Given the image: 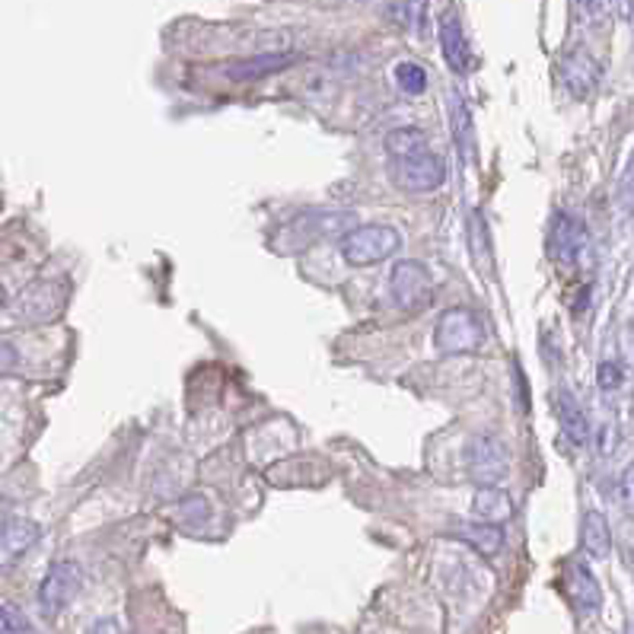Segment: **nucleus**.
Listing matches in <instances>:
<instances>
[{"label": "nucleus", "mask_w": 634, "mask_h": 634, "mask_svg": "<svg viewBox=\"0 0 634 634\" xmlns=\"http://www.w3.org/2000/svg\"><path fill=\"white\" fill-rule=\"evenodd\" d=\"M555 415H559L561 437L571 443V447H586L590 443V421H586L584 408L577 402V396L567 389V386H559L555 392Z\"/></svg>", "instance_id": "nucleus-13"}, {"label": "nucleus", "mask_w": 634, "mask_h": 634, "mask_svg": "<svg viewBox=\"0 0 634 634\" xmlns=\"http://www.w3.org/2000/svg\"><path fill=\"white\" fill-rule=\"evenodd\" d=\"M586 249H590V233H586L584 221L567 214V211H559L549 224V255L552 262L561 265V268H577L586 258Z\"/></svg>", "instance_id": "nucleus-6"}, {"label": "nucleus", "mask_w": 634, "mask_h": 634, "mask_svg": "<svg viewBox=\"0 0 634 634\" xmlns=\"http://www.w3.org/2000/svg\"><path fill=\"white\" fill-rule=\"evenodd\" d=\"M472 513L479 517V523L504 526L510 517H513V498H510L501 484L479 488V491H476V498H472Z\"/></svg>", "instance_id": "nucleus-16"}, {"label": "nucleus", "mask_w": 634, "mask_h": 634, "mask_svg": "<svg viewBox=\"0 0 634 634\" xmlns=\"http://www.w3.org/2000/svg\"><path fill=\"white\" fill-rule=\"evenodd\" d=\"M459 542H466L469 549H476L482 559H494L501 555L504 549V526H494V523H466V526H457L453 530Z\"/></svg>", "instance_id": "nucleus-18"}, {"label": "nucleus", "mask_w": 634, "mask_h": 634, "mask_svg": "<svg viewBox=\"0 0 634 634\" xmlns=\"http://www.w3.org/2000/svg\"><path fill=\"white\" fill-rule=\"evenodd\" d=\"M581 549L593 561H606L612 555V530L610 520L600 510H586L581 523Z\"/></svg>", "instance_id": "nucleus-17"}, {"label": "nucleus", "mask_w": 634, "mask_h": 634, "mask_svg": "<svg viewBox=\"0 0 634 634\" xmlns=\"http://www.w3.org/2000/svg\"><path fill=\"white\" fill-rule=\"evenodd\" d=\"M39 523H32V520H7L3 526H0V564H13V561H20L39 542Z\"/></svg>", "instance_id": "nucleus-15"}, {"label": "nucleus", "mask_w": 634, "mask_h": 634, "mask_svg": "<svg viewBox=\"0 0 634 634\" xmlns=\"http://www.w3.org/2000/svg\"><path fill=\"white\" fill-rule=\"evenodd\" d=\"M450 119H453V137H457V151L462 163H476V127H472V112L462 96L450 100Z\"/></svg>", "instance_id": "nucleus-19"}, {"label": "nucleus", "mask_w": 634, "mask_h": 634, "mask_svg": "<svg viewBox=\"0 0 634 634\" xmlns=\"http://www.w3.org/2000/svg\"><path fill=\"white\" fill-rule=\"evenodd\" d=\"M466 472L479 488L504 482L510 476V453L504 440L494 433H476L466 447Z\"/></svg>", "instance_id": "nucleus-5"}, {"label": "nucleus", "mask_w": 634, "mask_h": 634, "mask_svg": "<svg viewBox=\"0 0 634 634\" xmlns=\"http://www.w3.org/2000/svg\"><path fill=\"white\" fill-rule=\"evenodd\" d=\"M392 80L406 96H421L428 90V71L418 61H399L392 71Z\"/></svg>", "instance_id": "nucleus-21"}, {"label": "nucleus", "mask_w": 634, "mask_h": 634, "mask_svg": "<svg viewBox=\"0 0 634 634\" xmlns=\"http://www.w3.org/2000/svg\"><path fill=\"white\" fill-rule=\"evenodd\" d=\"M402 10H406L408 29H415L418 35H428V0H406Z\"/></svg>", "instance_id": "nucleus-26"}, {"label": "nucleus", "mask_w": 634, "mask_h": 634, "mask_svg": "<svg viewBox=\"0 0 634 634\" xmlns=\"http://www.w3.org/2000/svg\"><path fill=\"white\" fill-rule=\"evenodd\" d=\"M615 501H618V508L625 510L628 517H634V462L625 469V472H622V479H618Z\"/></svg>", "instance_id": "nucleus-27"}, {"label": "nucleus", "mask_w": 634, "mask_h": 634, "mask_svg": "<svg viewBox=\"0 0 634 634\" xmlns=\"http://www.w3.org/2000/svg\"><path fill=\"white\" fill-rule=\"evenodd\" d=\"M392 178L408 195H431L447 182V163L437 153H418L392 163Z\"/></svg>", "instance_id": "nucleus-7"}, {"label": "nucleus", "mask_w": 634, "mask_h": 634, "mask_svg": "<svg viewBox=\"0 0 634 634\" xmlns=\"http://www.w3.org/2000/svg\"><path fill=\"white\" fill-rule=\"evenodd\" d=\"M433 345L440 355H472L484 345V326L479 313L466 309V306H453L437 319L433 329Z\"/></svg>", "instance_id": "nucleus-3"}, {"label": "nucleus", "mask_w": 634, "mask_h": 634, "mask_svg": "<svg viewBox=\"0 0 634 634\" xmlns=\"http://www.w3.org/2000/svg\"><path fill=\"white\" fill-rule=\"evenodd\" d=\"M0 634H39L23 612L13 610L10 603H0Z\"/></svg>", "instance_id": "nucleus-24"}, {"label": "nucleus", "mask_w": 634, "mask_h": 634, "mask_svg": "<svg viewBox=\"0 0 634 634\" xmlns=\"http://www.w3.org/2000/svg\"><path fill=\"white\" fill-rule=\"evenodd\" d=\"M7 304V287H3V280H0V309Z\"/></svg>", "instance_id": "nucleus-36"}, {"label": "nucleus", "mask_w": 634, "mask_h": 634, "mask_svg": "<svg viewBox=\"0 0 634 634\" xmlns=\"http://www.w3.org/2000/svg\"><path fill=\"white\" fill-rule=\"evenodd\" d=\"M386 153L392 156V163L396 160H408V156H418V153H428V137H425V131L421 127H411V125H402V127H392L389 134H386Z\"/></svg>", "instance_id": "nucleus-20"}, {"label": "nucleus", "mask_w": 634, "mask_h": 634, "mask_svg": "<svg viewBox=\"0 0 634 634\" xmlns=\"http://www.w3.org/2000/svg\"><path fill=\"white\" fill-rule=\"evenodd\" d=\"M584 13L593 20V23H606L612 13V0H581Z\"/></svg>", "instance_id": "nucleus-29"}, {"label": "nucleus", "mask_w": 634, "mask_h": 634, "mask_svg": "<svg viewBox=\"0 0 634 634\" xmlns=\"http://www.w3.org/2000/svg\"><path fill=\"white\" fill-rule=\"evenodd\" d=\"M7 513H10V508H7V501H0V526H3V523H7V520H10V517H7Z\"/></svg>", "instance_id": "nucleus-35"}, {"label": "nucleus", "mask_w": 634, "mask_h": 634, "mask_svg": "<svg viewBox=\"0 0 634 634\" xmlns=\"http://www.w3.org/2000/svg\"><path fill=\"white\" fill-rule=\"evenodd\" d=\"M618 195H622V202L634 207V153L632 160H628V166H625V176H622V185H618Z\"/></svg>", "instance_id": "nucleus-31"}, {"label": "nucleus", "mask_w": 634, "mask_h": 634, "mask_svg": "<svg viewBox=\"0 0 634 634\" xmlns=\"http://www.w3.org/2000/svg\"><path fill=\"white\" fill-rule=\"evenodd\" d=\"M618 7H622V17H625V23L634 29V0H618Z\"/></svg>", "instance_id": "nucleus-34"}, {"label": "nucleus", "mask_w": 634, "mask_h": 634, "mask_svg": "<svg viewBox=\"0 0 634 634\" xmlns=\"http://www.w3.org/2000/svg\"><path fill=\"white\" fill-rule=\"evenodd\" d=\"M564 596L577 615H596L603 610V586L581 559L564 564Z\"/></svg>", "instance_id": "nucleus-10"}, {"label": "nucleus", "mask_w": 634, "mask_h": 634, "mask_svg": "<svg viewBox=\"0 0 634 634\" xmlns=\"http://www.w3.org/2000/svg\"><path fill=\"white\" fill-rule=\"evenodd\" d=\"M17 364H20V351L7 338H0V374H10Z\"/></svg>", "instance_id": "nucleus-30"}, {"label": "nucleus", "mask_w": 634, "mask_h": 634, "mask_svg": "<svg viewBox=\"0 0 634 634\" xmlns=\"http://www.w3.org/2000/svg\"><path fill=\"white\" fill-rule=\"evenodd\" d=\"M357 227V217L351 211H304L297 217H290L284 227L275 233V249L278 253H304L309 246H319L326 239H345Z\"/></svg>", "instance_id": "nucleus-1"}, {"label": "nucleus", "mask_w": 634, "mask_h": 634, "mask_svg": "<svg viewBox=\"0 0 634 634\" xmlns=\"http://www.w3.org/2000/svg\"><path fill=\"white\" fill-rule=\"evenodd\" d=\"M513 399H517L520 415H530V382H526L520 360H513Z\"/></svg>", "instance_id": "nucleus-28"}, {"label": "nucleus", "mask_w": 634, "mask_h": 634, "mask_svg": "<svg viewBox=\"0 0 634 634\" xmlns=\"http://www.w3.org/2000/svg\"><path fill=\"white\" fill-rule=\"evenodd\" d=\"M389 294L396 306L402 313H425L437 297V284L433 275L428 272V265L406 258V262H396L392 265V275H389Z\"/></svg>", "instance_id": "nucleus-4"}, {"label": "nucleus", "mask_w": 634, "mask_h": 634, "mask_svg": "<svg viewBox=\"0 0 634 634\" xmlns=\"http://www.w3.org/2000/svg\"><path fill=\"white\" fill-rule=\"evenodd\" d=\"M596 382H600V389H603L606 396L622 392V386H625V367H622L618 360H603V364L596 367Z\"/></svg>", "instance_id": "nucleus-23"}, {"label": "nucleus", "mask_w": 634, "mask_h": 634, "mask_svg": "<svg viewBox=\"0 0 634 634\" xmlns=\"http://www.w3.org/2000/svg\"><path fill=\"white\" fill-rule=\"evenodd\" d=\"M300 61V54H287V51H268V54H253V58H243V61H233L224 68V74L229 80H258V76H272L278 71H287Z\"/></svg>", "instance_id": "nucleus-14"}, {"label": "nucleus", "mask_w": 634, "mask_h": 634, "mask_svg": "<svg viewBox=\"0 0 634 634\" xmlns=\"http://www.w3.org/2000/svg\"><path fill=\"white\" fill-rule=\"evenodd\" d=\"M80 586H83L80 564L76 561H54L49 567V574L39 584V610L51 615V618L61 615L76 600Z\"/></svg>", "instance_id": "nucleus-9"}, {"label": "nucleus", "mask_w": 634, "mask_h": 634, "mask_svg": "<svg viewBox=\"0 0 634 634\" xmlns=\"http://www.w3.org/2000/svg\"><path fill=\"white\" fill-rule=\"evenodd\" d=\"M596 450H600L603 457H610L612 450H615V428H612V425H606L603 431L596 433Z\"/></svg>", "instance_id": "nucleus-32"}, {"label": "nucleus", "mask_w": 634, "mask_h": 634, "mask_svg": "<svg viewBox=\"0 0 634 634\" xmlns=\"http://www.w3.org/2000/svg\"><path fill=\"white\" fill-rule=\"evenodd\" d=\"M440 51H443V58H447L453 74H466L472 68V51H469L466 29H462V20H459L457 10H447L440 17Z\"/></svg>", "instance_id": "nucleus-12"}, {"label": "nucleus", "mask_w": 634, "mask_h": 634, "mask_svg": "<svg viewBox=\"0 0 634 634\" xmlns=\"http://www.w3.org/2000/svg\"><path fill=\"white\" fill-rule=\"evenodd\" d=\"M341 258L351 268H374L389 262L392 255L402 249V233L389 224H357L341 243Z\"/></svg>", "instance_id": "nucleus-2"}, {"label": "nucleus", "mask_w": 634, "mask_h": 634, "mask_svg": "<svg viewBox=\"0 0 634 634\" xmlns=\"http://www.w3.org/2000/svg\"><path fill=\"white\" fill-rule=\"evenodd\" d=\"M469 249L476 255V262L488 268V262H491V236H488V224H484L482 211H472V217H469Z\"/></svg>", "instance_id": "nucleus-22"}, {"label": "nucleus", "mask_w": 634, "mask_h": 634, "mask_svg": "<svg viewBox=\"0 0 634 634\" xmlns=\"http://www.w3.org/2000/svg\"><path fill=\"white\" fill-rule=\"evenodd\" d=\"M559 76L574 100H586L600 86V61L586 49H571L561 58Z\"/></svg>", "instance_id": "nucleus-11"}, {"label": "nucleus", "mask_w": 634, "mask_h": 634, "mask_svg": "<svg viewBox=\"0 0 634 634\" xmlns=\"http://www.w3.org/2000/svg\"><path fill=\"white\" fill-rule=\"evenodd\" d=\"M628 345H632V351H634V319H632V329H628Z\"/></svg>", "instance_id": "nucleus-37"}, {"label": "nucleus", "mask_w": 634, "mask_h": 634, "mask_svg": "<svg viewBox=\"0 0 634 634\" xmlns=\"http://www.w3.org/2000/svg\"><path fill=\"white\" fill-rule=\"evenodd\" d=\"M68 306V284L64 280H35L17 297V319L20 323H51Z\"/></svg>", "instance_id": "nucleus-8"}, {"label": "nucleus", "mask_w": 634, "mask_h": 634, "mask_svg": "<svg viewBox=\"0 0 634 634\" xmlns=\"http://www.w3.org/2000/svg\"><path fill=\"white\" fill-rule=\"evenodd\" d=\"M178 513H182V523H185L188 530L202 526L204 520L211 517V510H207V501H204V498H185V501L178 504Z\"/></svg>", "instance_id": "nucleus-25"}, {"label": "nucleus", "mask_w": 634, "mask_h": 634, "mask_svg": "<svg viewBox=\"0 0 634 634\" xmlns=\"http://www.w3.org/2000/svg\"><path fill=\"white\" fill-rule=\"evenodd\" d=\"M86 634H122V628H119L115 618H96V622L86 628Z\"/></svg>", "instance_id": "nucleus-33"}]
</instances>
